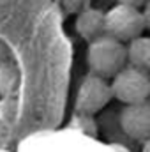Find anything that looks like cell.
Instances as JSON below:
<instances>
[{
  "label": "cell",
  "mask_w": 150,
  "mask_h": 152,
  "mask_svg": "<svg viewBox=\"0 0 150 152\" xmlns=\"http://www.w3.org/2000/svg\"><path fill=\"white\" fill-rule=\"evenodd\" d=\"M87 64L92 75L104 80H111L120 69L127 66L125 44L110 37L106 34L88 42L87 48Z\"/></svg>",
  "instance_id": "obj_1"
},
{
  "label": "cell",
  "mask_w": 150,
  "mask_h": 152,
  "mask_svg": "<svg viewBox=\"0 0 150 152\" xmlns=\"http://www.w3.org/2000/svg\"><path fill=\"white\" fill-rule=\"evenodd\" d=\"M145 32L141 9L117 4L104 12V34L124 44Z\"/></svg>",
  "instance_id": "obj_2"
},
{
  "label": "cell",
  "mask_w": 150,
  "mask_h": 152,
  "mask_svg": "<svg viewBox=\"0 0 150 152\" xmlns=\"http://www.w3.org/2000/svg\"><path fill=\"white\" fill-rule=\"evenodd\" d=\"M113 99L125 104H136L150 99V73L125 66L110 81Z\"/></svg>",
  "instance_id": "obj_3"
},
{
  "label": "cell",
  "mask_w": 150,
  "mask_h": 152,
  "mask_svg": "<svg viewBox=\"0 0 150 152\" xmlns=\"http://www.w3.org/2000/svg\"><path fill=\"white\" fill-rule=\"evenodd\" d=\"M113 99L111 94V85L110 80H104L97 75H88L85 76L78 87L76 92V113H83V115H94L103 112L110 101Z\"/></svg>",
  "instance_id": "obj_4"
},
{
  "label": "cell",
  "mask_w": 150,
  "mask_h": 152,
  "mask_svg": "<svg viewBox=\"0 0 150 152\" xmlns=\"http://www.w3.org/2000/svg\"><path fill=\"white\" fill-rule=\"evenodd\" d=\"M120 127L133 140H150V99L136 104H125L120 112Z\"/></svg>",
  "instance_id": "obj_5"
},
{
  "label": "cell",
  "mask_w": 150,
  "mask_h": 152,
  "mask_svg": "<svg viewBox=\"0 0 150 152\" xmlns=\"http://www.w3.org/2000/svg\"><path fill=\"white\" fill-rule=\"evenodd\" d=\"M76 32L85 41H94L104 34V12L95 7L83 9L76 18Z\"/></svg>",
  "instance_id": "obj_6"
},
{
  "label": "cell",
  "mask_w": 150,
  "mask_h": 152,
  "mask_svg": "<svg viewBox=\"0 0 150 152\" xmlns=\"http://www.w3.org/2000/svg\"><path fill=\"white\" fill-rule=\"evenodd\" d=\"M127 66L150 73V36H138L125 44Z\"/></svg>",
  "instance_id": "obj_7"
},
{
  "label": "cell",
  "mask_w": 150,
  "mask_h": 152,
  "mask_svg": "<svg viewBox=\"0 0 150 152\" xmlns=\"http://www.w3.org/2000/svg\"><path fill=\"white\" fill-rule=\"evenodd\" d=\"M18 80H20V73L16 66L11 64V60L0 64V94L2 96L12 94L18 87Z\"/></svg>",
  "instance_id": "obj_8"
},
{
  "label": "cell",
  "mask_w": 150,
  "mask_h": 152,
  "mask_svg": "<svg viewBox=\"0 0 150 152\" xmlns=\"http://www.w3.org/2000/svg\"><path fill=\"white\" fill-rule=\"evenodd\" d=\"M76 124H79V129L85 131L87 134H94L95 133V122L92 115H83V113H76L74 117Z\"/></svg>",
  "instance_id": "obj_9"
},
{
  "label": "cell",
  "mask_w": 150,
  "mask_h": 152,
  "mask_svg": "<svg viewBox=\"0 0 150 152\" xmlns=\"http://www.w3.org/2000/svg\"><path fill=\"white\" fill-rule=\"evenodd\" d=\"M9 55H11V51H9V46H7L4 41H0V64H4V62H9Z\"/></svg>",
  "instance_id": "obj_10"
},
{
  "label": "cell",
  "mask_w": 150,
  "mask_h": 152,
  "mask_svg": "<svg viewBox=\"0 0 150 152\" xmlns=\"http://www.w3.org/2000/svg\"><path fill=\"white\" fill-rule=\"evenodd\" d=\"M141 12H143V21H145V30L150 32V0L141 7Z\"/></svg>",
  "instance_id": "obj_11"
},
{
  "label": "cell",
  "mask_w": 150,
  "mask_h": 152,
  "mask_svg": "<svg viewBox=\"0 0 150 152\" xmlns=\"http://www.w3.org/2000/svg\"><path fill=\"white\" fill-rule=\"evenodd\" d=\"M149 0H118V4H124V5H131V7H136V9H141Z\"/></svg>",
  "instance_id": "obj_12"
},
{
  "label": "cell",
  "mask_w": 150,
  "mask_h": 152,
  "mask_svg": "<svg viewBox=\"0 0 150 152\" xmlns=\"http://www.w3.org/2000/svg\"><path fill=\"white\" fill-rule=\"evenodd\" d=\"M0 152H9V151H4V149H0Z\"/></svg>",
  "instance_id": "obj_13"
}]
</instances>
